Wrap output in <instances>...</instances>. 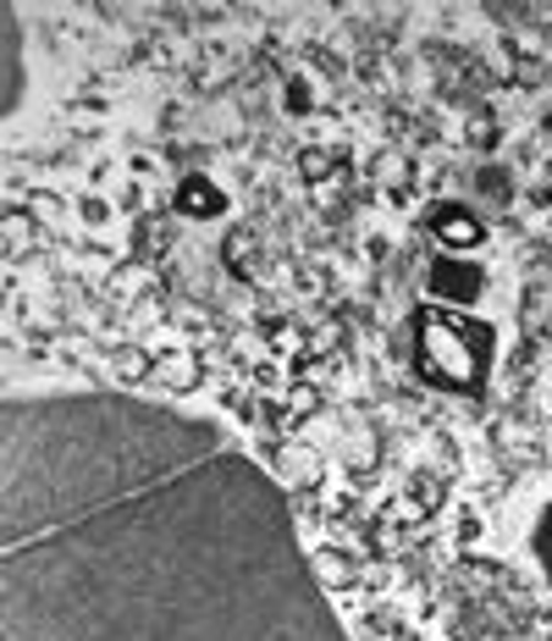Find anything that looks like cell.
Here are the masks:
<instances>
[{"mask_svg":"<svg viewBox=\"0 0 552 641\" xmlns=\"http://www.w3.org/2000/svg\"><path fill=\"white\" fill-rule=\"evenodd\" d=\"M442 232H447V238H453V243H458V249H464V243H469V238H475V227H469V221H453V216H447V221H442Z\"/></svg>","mask_w":552,"mask_h":641,"instance_id":"1","label":"cell"}]
</instances>
